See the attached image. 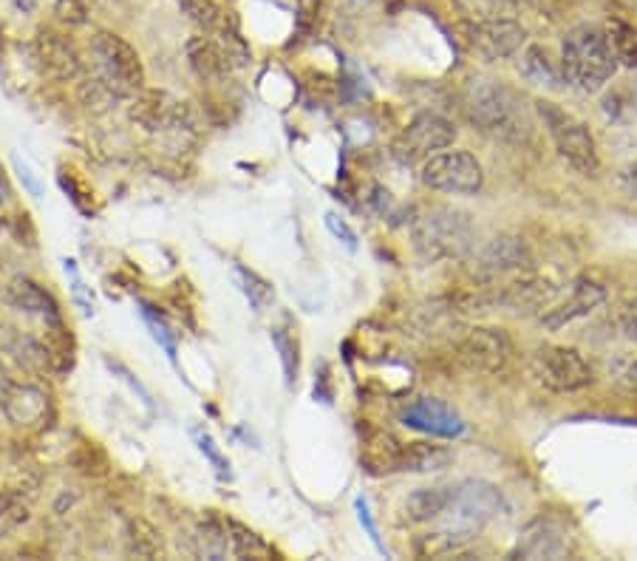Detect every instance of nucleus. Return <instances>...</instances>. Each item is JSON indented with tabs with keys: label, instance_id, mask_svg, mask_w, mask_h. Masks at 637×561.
<instances>
[{
	"label": "nucleus",
	"instance_id": "39448f33",
	"mask_svg": "<svg viewBox=\"0 0 637 561\" xmlns=\"http://www.w3.org/2000/svg\"><path fill=\"white\" fill-rule=\"evenodd\" d=\"M91 58L97 65L100 85H105L114 97H134L145 85V65H142L139 52L119 34H94L91 38Z\"/></svg>",
	"mask_w": 637,
	"mask_h": 561
},
{
	"label": "nucleus",
	"instance_id": "c85d7f7f",
	"mask_svg": "<svg viewBox=\"0 0 637 561\" xmlns=\"http://www.w3.org/2000/svg\"><path fill=\"white\" fill-rule=\"evenodd\" d=\"M196 553L205 559H227L230 555V536L221 517H207L196 528Z\"/></svg>",
	"mask_w": 637,
	"mask_h": 561
},
{
	"label": "nucleus",
	"instance_id": "f8f14e48",
	"mask_svg": "<svg viewBox=\"0 0 637 561\" xmlns=\"http://www.w3.org/2000/svg\"><path fill=\"white\" fill-rule=\"evenodd\" d=\"M573 553V539L566 533V528L555 519H535L519 536V544L513 550V559H566Z\"/></svg>",
	"mask_w": 637,
	"mask_h": 561
},
{
	"label": "nucleus",
	"instance_id": "a211bd4d",
	"mask_svg": "<svg viewBox=\"0 0 637 561\" xmlns=\"http://www.w3.org/2000/svg\"><path fill=\"white\" fill-rule=\"evenodd\" d=\"M34 54H38L45 72L60 80H74L83 72V60H80L74 43L54 29H40L38 38H34Z\"/></svg>",
	"mask_w": 637,
	"mask_h": 561
},
{
	"label": "nucleus",
	"instance_id": "c756f323",
	"mask_svg": "<svg viewBox=\"0 0 637 561\" xmlns=\"http://www.w3.org/2000/svg\"><path fill=\"white\" fill-rule=\"evenodd\" d=\"M227 536H230V555L236 559H272V548L247 524L236 522V519H224Z\"/></svg>",
	"mask_w": 637,
	"mask_h": 561
},
{
	"label": "nucleus",
	"instance_id": "49530a36",
	"mask_svg": "<svg viewBox=\"0 0 637 561\" xmlns=\"http://www.w3.org/2000/svg\"><path fill=\"white\" fill-rule=\"evenodd\" d=\"M357 513H361V524H366V530H368V536L374 539V544L380 548V536H377V528H374V522H372V517H368V508H366V502H363V499H357Z\"/></svg>",
	"mask_w": 637,
	"mask_h": 561
},
{
	"label": "nucleus",
	"instance_id": "393cba45",
	"mask_svg": "<svg viewBox=\"0 0 637 561\" xmlns=\"http://www.w3.org/2000/svg\"><path fill=\"white\" fill-rule=\"evenodd\" d=\"M187 60H190V69L196 72V77L207 80V83H221L232 72V65L227 63L216 40L205 38V34L187 43Z\"/></svg>",
	"mask_w": 637,
	"mask_h": 561
},
{
	"label": "nucleus",
	"instance_id": "aec40b11",
	"mask_svg": "<svg viewBox=\"0 0 637 561\" xmlns=\"http://www.w3.org/2000/svg\"><path fill=\"white\" fill-rule=\"evenodd\" d=\"M519 74L535 89L553 91V94L570 85L564 77V69H561V60H555L544 45H528L524 49L522 58H519Z\"/></svg>",
	"mask_w": 637,
	"mask_h": 561
},
{
	"label": "nucleus",
	"instance_id": "f03ea898",
	"mask_svg": "<svg viewBox=\"0 0 637 561\" xmlns=\"http://www.w3.org/2000/svg\"><path fill=\"white\" fill-rule=\"evenodd\" d=\"M561 69L566 83L584 94H598L601 89H606V83L618 72V58L612 52L604 29L586 27V23L570 29L561 43Z\"/></svg>",
	"mask_w": 637,
	"mask_h": 561
},
{
	"label": "nucleus",
	"instance_id": "a19ab883",
	"mask_svg": "<svg viewBox=\"0 0 637 561\" xmlns=\"http://www.w3.org/2000/svg\"><path fill=\"white\" fill-rule=\"evenodd\" d=\"M12 168H14V174H18V179H20V185H23V190H27L29 196H34V199H40V196H43V181L38 179V174L32 170V165L20 159V156H14Z\"/></svg>",
	"mask_w": 637,
	"mask_h": 561
},
{
	"label": "nucleus",
	"instance_id": "0eeeda50",
	"mask_svg": "<svg viewBox=\"0 0 637 561\" xmlns=\"http://www.w3.org/2000/svg\"><path fill=\"white\" fill-rule=\"evenodd\" d=\"M422 185L448 196H473L482 190L484 170L468 150H439L422 162Z\"/></svg>",
	"mask_w": 637,
	"mask_h": 561
},
{
	"label": "nucleus",
	"instance_id": "f704fd0d",
	"mask_svg": "<svg viewBox=\"0 0 637 561\" xmlns=\"http://www.w3.org/2000/svg\"><path fill=\"white\" fill-rule=\"evenodd\" d=\"M176 7H179V12L185 14L190 23H196V27L205 29V32H212V29L219 27L221 14H224L216 0H176Z\"/></svg>",
	"mask_w": 637,
	"mask_h": 561
},
{
	"label": "nucleus",
	"instance_id": "5701e85b",
	"mask_svg": "<svg viewBox=\"0 0 637 561\" xmlns=\"http://www.w3.org/2000/svg\"><path fill=\"white\" fill-rule=\"evenodd\" d=\"M555 284L544 281V278H519L513 284L504 287L499 295L493 298L495 303L510 307V310H547L555 298Z\"/></svg>",
	"mask_w": 637,
	"mask_h": 561
},
{
	"label": "nucleus",
	"instance_id": "a878e982",
	"mask_svg": "<svg viewBox=\"0 0 637 561\" xmlns=\"http://www.w3.org/2000/svg\"><path fill=\"white\" fill-rule=\"evenodd\" d=\"M453 499V488H417L403 502V510L411 522H434L448 510Z\"/></svg>",
	"mask_w": 637,
	"mask_h": 561
},
{
	"label": "nucleus",
	"instance_id": "de8ad7c7",
	"mask_svg": "<svg viewBox=\"0 0 637 561\" xmlns=\"http://www.w3.org/2000/svg\"><path fill=\"white\" fill-rule=\"evenodd\" d=\"M368 3H372V0H346V7L352 9H368Z\"/></svg>",
	"mask_w": 637,
	"mask_h": 561
},
{
	"label": "nucleus",
	"instance_id": "4be33fe9",
	"mask_svg": "<svg viewBox=\"0 0 637 561\" xmlns=\"http://www.w3.org/2000/svg\"><path fill=\"white\" fill-rule=\"evenodd\" d=\"M477 530L462 528L457 522H442L439 528L428 530L417 539V553L422 559H448V555H464L468 544L477 539Z\"/></svg>",
	"mask_w": 637,
	"mask_h": 561
},
{
	"label": "nucleus",
	"instance_id": "412c9836",
	"mask_svg": "<svg viewBox=\"0 0 637 561\" xmlns=\"http://www.w3.org/2000/svg\"><path fill=\"white\" fill-rule=\"evenodd\" d=\"M403 448L406 443L388 432H368L363 437L361 463L374 477H386V474H399L403 468Z\"/></svg>",
	"mask_w": 637,
	"mask_h": 561
},
{
	"label": "nucleus",
	"instance_id": "9d476101",
	"mask_svg": "<svg viewBox=\"0 0 637 561\" xmlns=\"http://www.w3.org/2000/svg\"><path fill=\"white\" fill-rule=\"evenodd\" d=\"M504 497L495 485L482 482V479H470L453 488V499L445 513H451V522L462 524L470 530H482L484 524L502 517Z\"/></svg>",
	"mask_w": 637,
	"mask_h": 561
},
{
	"label": "nucleus",
	"instance_id": "79ce46f5",
	"mask_svg": "<svg viewBox=\"0 0 637 561\" xmlns=\"http://www.w3.org/2000/svg\"><path fill=\"white\" fill-rule=\"evenodd\" d=\"M615 187H618V194L626 196L631 205H637V165H626L615 174Z\"/></svg>",
	"mask_w": 637,
	"mask_h": 561
},
{
	"label": "nucleus",
	"instance_id": "2f4dec72",
	"mask_svg": "<svg viewBox=\"0 0 637 561\" xmlns=\"http://www.w3.org/2000/svg\"><path fill=\"white\" fill-rule=\"evenodd\" d=\"M604 34H606V40H609L612 52H615L618 63L629 65V69H637V32L635 29H631L629 23H624V20L609 18L606 20Z\"/></svg>",
	"mask_w": 637,
	"mask_h": 561
},
{
	"label": "nucleus",
	"instance_id": "4468645a",
	"mask_svg": "<svg viewBox=\"0 0 637 561\" xmlns=\"http://www.w3.org/2000/svg\"><path fill=\"white\" fill-rule=\"evenodd\" d=\"M604 303H606L604 287L595 284V281H578L564 301L541 312V326L550 332H558L564 330V326H570V323L581 321V318L593 315V312L598 310V307H604Z\"/></svg>",
	"mask_w": 637,
	"mask_h": 561
},
{
	"label": "nucleus",
	"instance_id": "20e7f679",
	"mask_svg": "<svg viewBox=\"0 0 637 561\" xmlns=\"http://www.w3.org/2000/svg\"><path fill=\"white\" fill-rule=\"evenodd\" d=\"M535 105H539L541 123L547 128L561 159L581 176L598 174L601 156L589 125H586L584 120H578L575 114H570V111L561 108V105L550 103V100H539Z\"/></svg>",
	"mask_w": 637,
	"mask_h": 561
},
{
	"label": "nucleus",
	"instance_id": "ea45409f",
	"mask_svg": "<svg viewBox=\"0 0 637 561\" xmlns=\"http://www.w3.org/2000/svg\"><path fill=\"white\" fill-rule=\"evenodd\" d=\"M54 18L65 27H83L88 20V9L83 0H54Z\"/></svg>",
	"mask_w": 637,
	"mask_h": 561
},
{
	"label": "nucleus",
	"instance_id": "7ed1b4c3",
	"mask_svg": "<svg viewBox=\"0 0 637 561\" xmlns=\"http://www.w3.org/2000/svg\"><path fill=\"white\" fill-rule=\"evenodd\" d=\"M414 250L419 259L428 264H442V261H459L473 250L477 230L464 210L457 207H431L428 214L419 216L411 227Z\"/></svg>",
	"mask_w": 637,
	"mask_h": 561
},
{
	"label": "nucleus",
	"instance_id": "c03bdc74",
	"mask_svg": "<svg viewBox=\"0 0 637 561\" xmlns=\"http://www.w3.org/2000/svg\"><path fill=\"white\" fill-rule=\"evenodd\" d=\"M326 227L332 230V236H335V239H341L343 245L348 247V250H357V232H354L352 227H348L346 221L341 219V216L326 214Z\"/></svg>",
	"mask_w": 637,
	"mask_h": 561
},
{
	"label": "nucleus",
	"instance_id": "2eb2a0df",
	"mask_svg": "<svg viewBox=\"0 0 637 561\" xmlns=\"http://www.w3.org/2000/svg\"><path fill=\"white\" fill-rule=\"evenodd\" d=\"M533 267V252L515 236H499L482 247L477 256V272L482 278L510 276V272H528Z\"/></svg>",
	"mask_w": 637,
	"mask_h": 561
},
{
	"label": "nucleus",
	"instance_id": "58836bf2",
	"mask_svg": "<svg viewBox=\"0 0 637 561\" xmlns=\"http://www.w3.org/2000/svg\"><path fill=\"white\" fill-rule=\"evenodd\" d=\"M194 439H196V446H199V451L205 454L207 459H210V465L216 468V474H219V477H230V459H227L224 454L219 451V446H216V439L210 437V432H205V428H196Z\"/></svg>",
	"mask_w": 637,
	"mask_h": 561
},
{
	"label": "nucleus",
	"instance_id": "7c9ffc66",
	"mask_svg": "<svg viewBox=\"0 0 637 561\" xmlns=\"http://www.w3.org/2000/svg\"><path fill=\"white\" fill-rule=\"evenodd\" d=\"M272 346L281 357L283 381L292 388L297 383V374H301V343H297V335L290 326H275L272 330Z\"/></svg>",
	"mask_w": 637,
	"mask_h": 561
},
{
	"label": "nucleus",
	"instance_id": "f3484780",
	"mask_svg": "<svg viewBox=\"0 0 637 561\" xmlns=\"http://www.w3.org/2000/svg\"><path fill=\"white\" fill-rule=\"evenodd\" d=\"M130 120L145 131L179 128L181 120H185V105L176 103L168 91H139V94H134Z\"/></svg>",
	"mask_w": 637,
	"mask_h": 561
},
{
	"label": "nucleus",
	"instance_id": "cd10ccee",
	"mask_svg": "<svg viewBox=\"0 0 637 561\" xmlns=\"http://www.w3.org/2000/svg\"><path fill=\"white\" fill-rule=\"evenodd\" d=\"M451 463V451L434 443H406L403 448V468L399 474H428L439 471Z\"/></svg>",
	"mask_w": 637,
	"mask_h": 561
},
{
	"label": "nucleus",
	"instance_id": "a18cd8bd",
	"mask_svg": "<svg viewBox=\"0 0 637 561\" xmlns=\"http://www.w3.org/2000/svg\"><path fill=\"white\" fill-rule=\"evenodd\" d=\"M615 381H618V386L624 388L626 394L637 397V357H629V361L620 363L618 372H615Z\"/></svg>",
	"mask_w": 637,
	"mask_h": 561
},
{
	"label": "nucleus",
	"instance_id": "4c0bfd02",
	"mask_svg": "<svg viewBox=\"0 0 637 561\" xmlns=\"http://www.w3.org/2000/svg\"><path fill=\"white\" fill-rule=\"evenodd\" d=\"M142 318H145V323H148L150 332H154L156 343H159V346L165 349V352H168L170 361L176 363V335H174V332H170L168 323L161 321V318L156 315L154 307H148V303H142Z\"/></svg>",
	"mask_w": 637,
	"mask_h": 561
},
{
	"label": "nucleus",
	"instance_id": "dca6fc26",
	"mask_svg": "<svg viewBox=\"0 0 637 561\" xmlns=\"http://www.w3.org/2000/svg\"><path fill=\"white\" fill-rule=\"evenodd\" d=\"M403 423L408 428H417V432L431 434V437H445L453 439L459 434H464V419L453 412L448 403L437 401V397H422V401H414L411 406L403 412Z\"/></svg>",
	"mask_w": 637,
	"mask_h": 561
},
{
	"label": "nucleus",
	"instance_id": "8fccbe9b",
	"mask_svg": "<svg viewBox=\"0 0 637 561\" xmlns=\"http://www.w3.org/2000/svg\"><path fill=\"white\" fill-rule=\"evenodd\" d=\"M0 230H3V219H0Z\"/></svg>",
	"mask_w": 637,
	"mask_h": 561
},
{
	"label": "nucleus",
	"instance_id": "b1692460",
	"mask_svg": "<svg viewBox=\"0 0 637 561\" xmlns=\"http://www.w3.org/2000/svg\"><path fill=\"white\" fill-rule=\"evenodd\" d=\"M0 349L9 352L29 372H49V368H54L52 349L43 346L34 337L23 335V332L9 330V326H0Z\"/></svg>",
	"mask_w": 637,
	"mask_h": 561
},
{
	"label": "nucleus",
	"instance_id": "37998d69",
	"mask_svg": "<svg viewBox=\"0 0 637 561\" xmlns=\"http://www.w3.org/2000/svg\"><path fill=\"white\" fill-rule=\"evenodd\" d=\"M618 326H620V332H624L626 341L637 343V295L624 303V310H620V315H618Z\"/></svg>",
	"mask_w": 637,
	"mask_h": 561
},
{
	"label": "nucleus",
	"instance_id": "09e8293b",
	"mask_svg": "<svg viewBox=\"0 0 637 561\" xmlns=\"http://www.w3.org/2000/svg\"><path fill=\"white\" fill-rule=\"evenodd\" d=\"M9 381V374H7V368H3V363H0V386Z\"/></svg>",
	"mask_w": 637,
	"mask_h": 561
},
{
	"label": "nucleus",
	"instance_id": "473e14b6",
	"mask_svg": "<svg viewBox=\"0 0 637 561\" xmlns=\"http://www.w3.org/2000/svg\"><path fill=\"white\" fill-rule=\"evenodd\" d=\"M236 278H239L241 292H244L247 301H250V307L255 312H264L267 307L275 301V290H272V284L267 281V278L258 276V272L247 270V267L239 264L236 267Z\"/></svg>",
	"mask_w": 637,
	"mask_h": 561
},
{
	"label": "nucleus",
	"instance_id": "f257e3e1",
	"mask_svg": "<svg viewBox=\"0 0 637 561\" xmlns=\"http://www.w3.org/2000/svg\"><path fill=\"white\" fill-rule=\"evenodd\" d=\"M462 111L490 139L524 143L530 136V116L522 100L495 80L470 77L462 85Z\"/></svg>",
	"mask_w": 637,
	"mask_h": 561
},
{
	"label": "nucleus",
	"instance_id": "ddd939ff",
	"mask_svg": "<svg viewBox=\"0 0 637 561\" xmlns=\"http://www.w3.org/2000/svg\"><path fill=\"white\" fill-rule=\"evenodd\" d=\"M0 408L7 414L9 423L20 428L40 426L49 417V394L32 383H20L9 377L0 386Z\"/></svg>",
	"mask_w": 637,
	"mask_h": 561
},
{
	"label": "nucleus",
	"instance_id": "1a4fd4ad",
	"mask_svg": "<svg viewBox=\"0 0 637 561\" xmlns=\"http://www.w3.org/2000/svg\"><path fill=\"white\" fill-rule=\"evenodd\" d=\"M464 40L479 58L488 63L510 60L522 52L528 32L515 18H490V20H464Z\"/></svg>",
	"mask_w": 637,
	"mask_h": 561
},
{
	"label": "nucleus",
	"instance_id": "9b49d317",
	"mask_svg": "<svg viewBox=\"0 0 637 561\" xmlns=\"http://www.w3.org/2000/svg\"><path fill=\"white\" fill-rule=\"evenodd\" d=\"M459 361L479 374H499L513 361V343L508 332L495 326H473L459 341Z\"/></svg>",
	"mask_w": 637,
	"mask_h": 561
},
{
	"label": "nucleus",
	"instance_id": "72a5a7b5",
	"mask_svg": "<svg viewBox=\"0 0 637 561\" xmlns=\"http://www.w3.org/2000/svg\"><path fill=\"white\" fill-rule=\"evenodd\" d=\"M453 3L468 20L513 18L519 12V0H453Z\"/></svg>",
	"mask_w": 637,
	"mask_h": 561
},
{
	"label": "nucleus",
	"instance_id": "6ab92c4d",
	"mask_svg": "<svg viewBox=\"0 0 637 561\" xmlns=\"http://www.w3.org/2000/svg\"><path fill=\"white\" fill-rule=\"evenodd\" d=\"M3 298H7L9 307L20 312H29V315H38L49 323H60V307L52 298V292H45L38 281L32 278H12L3 290Z\"/></svg>",
	"mask_w": 637,
	"mask_h": 561
},
{
	"label": "nucleus",
	"instance_id": "423d86ee",
	"mask_svg": "<svg viewBox=\"0 0 637 561\" xmlns=\"http://www.w3.org/2000/svg\"><path fill=\"white\" fill-rule=\"evenodd\" d=\"M533 377L555 394L584 392L595 383V372L578 349L573 346H541L530 357Z\"/></svg>",
	"mask_w": 637,
	"mask_h": 561
},
{
	"label": "nucleus",
	"instance_id": "bb28decb",
	"mask_svg": "<svg viewBox=\"0 0 637 561\" xmlns=\"http://www.w3.org/2000/svg\"><path fill=\"white\" fill-rule=\"evenodd\" d=\"M207 34L216 40V45L221 49V54L227 58V63L232 65V72H236V69H244V65H250L252 52H250V45H247V40L241 38V29H239V23H236V20L227 18V14H221L219 27Z\"/></svg>",
	"mask_w": 637,
	"mask_h": 561
},
{
	"label": "nucleus",
	"instance_id": "e433bc0d",
	"mask_svg": "<svg viewBox=\"0 0 637 561\" xmlns=\"http://www.w3.org/2000/svg\"><path fill=\"white\" fill-rule=\"evenodd\" d=\"M130 544H134V553L145 555V559H154V555H161V539L159 533H156L154 528H150L148 522H142V519H136V522H130Z\"/></svg>",
	"mask_w": 637,
	"mask_h": 561
},
{
	"label": "nucleus",
	"instance_id": "6e6552de",
	"mask_svg": "<svg viewBox=\"0 0 637 561\" xmlns=\"http://www.w3.org/2000/svg\"><path fill=\"white\" fill-rule=\"evenodd\" d=\"M453 139H457V125L451 120H445L439 114H419L399 131L391 145V154L403 165H417V162L431 159L434 154L453 145Z\"/></svg>",
	"mask_w": 637,
	"mask_h": 561
},
{
	"label": "nucleus",
	"instance_id": "c9c22d12",
	"mask_svg": "<svg viewBox=\"0 0 637 561\" xmlns=\"http://www.w3.org/2000/svg\"><path fill=\"white\" fill-rule=\"evenodd\" d=\"M321 12H323V0H297L295 9V43H303L310 40L312 34L317 32V23H321Z\"/></svg>",
	"mask_w": 637,
	"mask_h": 561
}]
</instances>
